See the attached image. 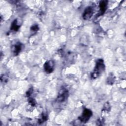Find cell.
<instances>
[{
  "label": "cell",
  "mask_w": 126,
  "mask_h": 126,
  "mask_svg": "<svg viewBox=\"0 0 126 126\" xmlns=\"http://www.w3.org/2000/svg\"><path fill=\"white\" fill-rule=\"evenodd\" d=\"M104 66L103 65V63L102 62V60H99L98 61L97 65H96V69H95V72H94V73L93 75H98V74L101 71H102L103 68H104Z\"/></svg>",
  "instance_id": "cell-1"
},
{
  "label": "cell",
  "mask_w": 126,
  "mask_h": 126,
  "mask_svg": "<svg viewBox=\"0 0 126 126\" xmlns=\"http://www.w3.org/2000/svg\"><path fill=\"white\" fill-rule=\"evenodd\" d=\"M91 115H92V112L91 110L87 109H85L80 119L82 122H85L89 119Z\"/></svg>",
  "instance_id": "cell-2"
},
{
  "label": "cell",
  "mask_w": 126,
  "mask_h": 126,
  "mask_svg": "<svg viewBox=\"0 0 126 126\" xmlns=\"http://www.w3.org/2000/svg\"><path fill=\"white\" fill-rule=\"evenodd\" d=\"M93 15V9L91 7H89L86 9L83 14V18L85 20L89 19Z\"/></svg>",
  "instance_id": "cell-3"
},
{
  "label": "cell",
  "mask_w": 126,
  "mask_h": 126,
  "mask_svg": "<svg viewBox=\"0 0 126 126\" xmlns=\"http://www.w3.org/2000/svg\"><path fill=\"white\" fill-rule=\"evenodd\" d=\"M54 64L52 61H50L45 63V69L47 72H51L53 70Z\"/></svg>",
  "instance_id": "cell-4"
},
{
  "label": "cell",
  "mask_w": 126,
  "mask_h": 126,
  "mask_svg": "<svg viewBox=\"0 0 126 126\" xmlns=\"http://www.w3.org/2000/svg\"><path fill=\"white\" fill-rule=\"evenodd\" d=\"M107 2L106 1H101L100 3V9L101 12H102V13L106 11V8H107Z\"/></svg>",
  "instance_id": "cell-5"
},
{
  "label": "cell",
  "mask_w": 126,
  "mask_h": 126,
  "mask_svg": "<svg viewBox=\"0 0 126 126\" xmlns=\"http://www.w3.org/2000/svg\"><path fill=\"white\" fill-rule=\"evenodd\" d=\"M67 91H63V92L59 95L58 99L61 101H64L67 97Z\"/></svg>",
  "instance_id": "cell-6"
},
{
  "label": "cell",
  "mask_w": 126,
  "mask_h": 126,
  "mask_svg": "<svg viewBox=\"0 0 126 126\" xmlns=\"http://www.w3.org/2000/svg\"><path fill=\"white\" fill-rule=\"evenodd\" d=\"M19 28V26L17 25V23H16V21H14L13 23L12 24V27H11V29L14 30V31H16L18 30V29Z\"/></svg>",
  "instance_id": "cell-7"
},
{
  "label": "cell",
  "mask_w": 126,
  "mask_h": 126,
  "mask_svg": "<svg viewBox=\"0 0 126 126\" xmlns=\"http://www.w3.org/2000/svg\"><path fill=\"white\" fill-rule=\"evenodd\" d=\"M21 49V46L20 45H17L16 46H15V52L16 53H18L20 50Z\"/></svg>",
  "instance_id": "cell-8"
}]
</instances>
